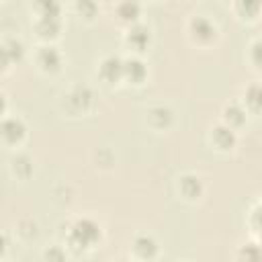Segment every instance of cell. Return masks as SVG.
Returning a JSON list of instances; mask_svg holds the SVG:
<instances>
[{"instance_id":"6da1fadb","label":"cell","mask_w":262,"mask_h":262,"mask_svg":"<svg viewBox=\"0 0 262 262\" xmlns=\"http://www.w3.org/2000/svg\"><path fill=\"white\" fill-rule=\"evenodd\" d=\"M98 237H100V227L94 221H90V219H78L72 225L70 242L76 244V246H80V248H86V246L94 244Z\"/></svg>"},{"instance_id":"7a4b0ae2","label":"cell","mask_w":262,"mask_h":262,"mask_svg":"<svg viewBox=\"0 0 262 262\" xmlns=\"http://www.w3.org/2000/svg\"><path fill=\"white\" fill-rule=\"evenodd\" d=\"M123 70H125V61H123L121 57H117V55H108V57H104L102 63H100V74H102V78L108 80V82L119 80V78L123 76Z\"/></svg>"},{"instance_id":"3957f363","label":"cell","mask_w":262,"mask_h":262,"mask_svg":"<svg viewBox=\"0 0 262 262\" xmlns=\"http://www.w3.org/2000/svg\"><path fill=\"white\" fill-rule=\"evenodd\" d=\"M92 100V92L88 86H74L72 92L68 94V102L72 104L74 111H84Z\"/></svg>"},{"instance_id":"277c9868","label":"cell","mask_w":262,"mask_h":262,"mask_svg":"<svg viewBox=\"0 0 262 262\" xmlns=\"http://www.w3.org/2000/svg\"><path fill=\"white\" fill-rule=\"evenodd\" d=\"M37 59H39V66H41L43 70H57L59 63H61V55H59V51H57L55 47H51V45L41 47Z\"/></svg>"},{"instance_id":"5b68a950","label":"cell","mask_w":262,"mask_h":262,"mask_svg":"<svg viewBox=\"0 0 262 262\" xmlns=\"http://www.w3.org/2000/svg\"><path fill=\"white\" fill-rule=\"evenodd\" d=\"M190 31H192V35H194L196 39H201V41H207V39H211V37L215 35V27H213L211 20L205 18V16L192 18V20H190Z\"/></svg>"},{"instance_id":"8992f818","label":"cell","mask_w":262,"mask_h":262,"mask_svg":"<svg viewBox=\"0 0 262 262\" xmlns=\"http://www.w3.org/2000/svg\"><path fill=\"white\" fill-rule=\"evenodd\" d=\"M2 135L6 141H18L23 135H25V125L20 119L16 117H8L4 123H2Z\"/></svg>"},{"instance_id":"52a82bcc","label":"cell","mask_w":262,"mask_h":262,"mask_svg":"<svg viewBox=\"0 0 262 262\" xmlns=\"http://www.w3.org/2000/svg\"><path fill=\"white\" fill-rule=\"evenodd\" d=\"M213 141L221 147V149H227L235 143V135H233V129L227 127V125H219L213 129Z\"/></svg>"},{"instance_id":"ba28073f","label":"cell","mask_w":262,"mask_h":262,"mask_svg":"<svg viewBox=\"0 0 262 262\" xmlns=\"http://www.w3.org/2000/svg\"><path fill=\"white\" fill-rule=\"evenodd\" d=\"M127 41H129L133 47H137V49L145 47L147 41H149V31H147V27H143V25H133V27L129 29V33H127Z\"/></svg>"},{"instance_id":"9c48e42d","label":"cell","mask_w":262,"mask_h":262,"mask_svg":"<svg viewBox=\"0 0 262 262\" xmlns=\"http://www.w3.org/2000/svg\"><path fill=\"white\" fill-rule=\"evenodd\" d=\"M180 190H182V192H184V196H188V199L199 196V194H201V190H203L201 178H199V176H194V174H186V176H182V180H180Z\"/></svg>"},{"instance_id":"30bf717a","label":"cell","mask_w":262,"mask_h":262,"mask_svg":"<svg viewBox=\"0 0 262 262\" xmlns=\"http://www.w3.org/2000/svg\"><path fill=\"white\" fill-rule=\"evenodd\" d=\"M135 252L141 256V258H151L156 252H158V244H156V239L154 237H149V235H139V237H135Z\"/></svg>"},{"instance_id":"8fae6325","label":"cell","mask_w":262,"mask_h":262,"mask_svg":"<svg viewBox=\"0 0 262 262\" xmlns=\"http://www.w3.org/2000/svg\"><path fill=\"white\" fill-rule=\"evenodd\" d=\"M2 57H4V63L20 59L23 57V43L16 39H6L2 43Z\"/></svg>"},{"instance_id":"7c38bea8","label":"cell","mask_w":262,"mask_h":262,"mask_svg":"<svg viewBox=\"0 0 262 262\" xmlns=\"http://www.w3.org/2000/svg\"><path fill=\"white\" fill-rule=\"evenodd\" d=\"M145 74H147V70H145V66L139 59H127L125 61L123 76H127L131 82H141L145 78Z\"/></svg>"},{"instance_id":"4fadbf2b","label":"cell","mask_w":262,"mask_h":262,"mask_svg":"<svg viewBox=\"0 0 262 262\" xmlns=\"http://www.w3.org/2000/svg\"><path fill=\"white\" fill-rule=\"evenodd\" d=\"M223 117L227 121V127H233V125H242L246 121V113L242 111V106L237 104H227L225 111H223Z\"/></svg>"},{"instance_id":"5bb4252c","label":"cell","mask_w":262,"mask_h":262,"mask_svg":"<svg viewBox=\"0 0 262 262\" xmlns=\"http://www.w3.org/2000/svg\"><path fill=\"white\" fill-rule=\"evenodd\" d=\"M239 260L242 262H262V248L256 244H244L239 248Z\"/></svg>"},{"instance_id":"9a60e30c","label":"cell","mask_w":262,"mask_h":262,"mask_svg":"<svg viewBox=\"0 0 262 262\" xmlns=\"http://www.w3.org/2000/svg\"><path fill=\"white\" fill-rule=\"evenodd\" d=\"M149 119H151V123H154L156 127H166V125H170V121H172V113H170V108H166V106H156V108H151Z\"/></svg>"},{"instance_id":"2e32d148","label":"cell","mask_w":262,"mask_h":262,"mask_svg":"<svg viewBox=\"0 0 262 262\" xmlns=\"http://www.w3.org/2000/svg\"><path fill=\"white\" fill-rule=\"evenodd\" d=\"M246 102H248L252 108H262V86L252 84V86L246 90Z\"/></svg>"},{"instance_id":"e0dca14e","label":"cell","mask_w":262,"mask_h":262,"mask_svg":"<svg viewBox=\"0 0 262 262\" xmlns=\"http://www.w3.org/2000/svg\"><path fill=\"white\" fill-rule=\"evenodd\" d=\"M37 31L41 33V35H55L57 31H59V20L57 18H45V16H41V20L37 23Z\"/></svg>"},{"instance_id":"ac0fdd59","label":"cell","mask_w":262,"mask_h":262,"mask_svg":"<svg viewBox=\"0 0 262 262\" xmlns=\"http://www.w3.org/2000/svg\"><path fill=\"white\" fill-rule=\"evenodd\" d=\"M117 10H119V16H121V18L131 20V18H135V16H137L139 6H137V4H131V2H125V4H121Z\"/></svg>"},{"instance_id":"d6986e66","label":"cell","mask_w":262,"mask_h":262,"mask_svg":"<svg viewBox=\"0 0 262 262\" xmlns=\"http://www.w3.org/2000/svg\"><path fill=\"white\" fill-rule=\"evenodd\" d=\"M43 258H45V262H66V254H63V250H61V248H57V246H53V248L45 250Z\"/></svg>"},{"instance_id":"ffe728a7","label":"cell","mask_w":262,"mask_h":262,"mask_svg":"<svg viewBox=\"0 0 262 262\" xmlns=\"http://www.w3.org/2000/svg\"><path fill=\"white\" fill-rule=\"evenodd\" d=\"M252 61H254L258 68H262V41H256V43L252 45Z\"/></svg>"},{"instance_id":"44dd1931","label":"cell","mask_w":262,"mask_h":262,"mask_svg":"<svg viewBox=\"0 0 262 262\" xmlns=\"http://www.w3.org/2000/svg\"><path fill=\"white\" fill-rule=\"evenodd\" d=\"M237 6H239L244 12H248V14H252V12H256V10L260 8V4H258V2H246V4L242 2V4H237Z\"/></svg>"}]
</instances>
